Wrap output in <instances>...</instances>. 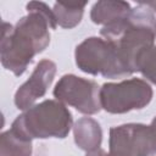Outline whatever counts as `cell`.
I'll list each match as a JSON object with an SVG mask.
<instances>
[{"label": "cell", "mask_w": 156, "mask_h": 156, "mask_svg": "<svg viewBox=\"0 0 156 156\" xmlns=\"http://www.w3.org/2000/svg\"><path fill=\"white\" fill-rule=\"evenodd\" d=\"M27 9L30 10V15L22 18L15 28L7 23L2 24L1 61L16 74H21L33 55L41 51L49 43L48 24L56 26L55 15L45 4L29 2Z\"/></svg>", "instance_id": "6da1fadb"}, {"label": "cell", "mask_w": 156, "mask_h": 156, "mask_svg": "<svg viewBox=\"0 0 156 156\" xmlns=\"http://www.w3.org/2000/svg\"><path fill=\"white\" fill-rule=\"evenodd\" d=\"M71 115L61 105L54 101H45L29 110L12 124V130L23 136L30 138H63L69 130Z\"/></svg>", "instance_id": "7a4b0ae2"}, {"label": "cell", "mask_w": 156, "mask_h": 156, "mask_svg": "<svg viewBox=\"0 0 156 156\" xmlns=\"http://www.w3.org/2000/svg\"><path fill=\"white\" fill-rule=\"evenodd\" d=\"M77 65L89 73H102L106 77H118L133 72L113 45L98 38H90L77 48Z\"/></svg>", "instance_id": "3957f363"}, {"label": "cell", "mask_w": 156, "mask_h": 156, "mask_svg": "<svg viewBox=\"0 0 156 156\" xmlns=\"http://www.w3.org/2000/svg\"><path fill=\"white\" fill-rule=\"evenodd\" d=\"M151 99L150 87L136 79L119 84H105L100 91L101 105L110 112H124L140 108Z\"/></svg>", "instance_id": "277c9868"}, {"label": "cell", "mask_w": 156, "mask_h": 156, "mask_svg": "<svg viewBox=\"0 0 156 156\" xmlns=\"http://www.w3.org/2000/svg\"><path fill=\"white\" fill-rule=\"evenodd\" d=\"M111 152L124 156H149L156 152V136L140 124L121 126L111 130Z\"/></svg>", "instance_id": "5b68a950"}, {"label": "cell", "mask_w": 156, "mask_h": 156, "mask_svg": "<svg viewBox=\"0 0 156 156\" xmlns=\"http://www.w3.org/2000/svg\"><path fill=\"white\" fill-rule=\"evenodd\" d=\"M94 82L84 80L74 76H65L55 89V96L73 105L77 110L85 113L99 111L98 90Z\"/></svg>", "instance_id": "8992f818"}, {"label": "cell", "mask_w": 156, "mask_h": 156, "mask_svg": "<svg viewBox=\"0 0 156 156\" xmlns=\"http://www.w3.org/2000/svg\"><path fill=\"white\" fill-rule=\"evenodd\" d=\"M54 73L55 65L50 61H41L37 66L29 80L24 83L16 93L15 101L18 108H27L34 100L41 96L45 93L46 87L51 83Z\"/></svg>", "instance_id": "52a82bcc"}, {"label": "cell", "mask_w": 156, "mask_h": 156, "mask_svg": "<svg viewBox=\"0 0 156 156\" xmlns=\"http://www.w3.org/2000/svg\"><path fill=\"white\" fill-rule=\"evenodd\" d=\"M132 10L127 2L122 1H100L96 2L91 11V18L95 23L113 24L129 15Z\"/></svg>", "instance_id": "ba28073f"}, {"label": "cell", "mask_w": 156, "mask_h": 156, "mask_svg": "<svg viewBox=\"0 0 156 156\" xmlns=\"http://www.w3.org/2000/svg\"><path fill=\"white\" fill-rule=\"evenodd\" d=\"M101 133L99 124L91 119H80L76 126V141L82 149H94L100 144Z\"/></svg>", "instance_id": "9c48e42d"}, {"label": "cell", "mask_w": 156, "mask_h": 156, "mask_svg": "<svg viewBox=\"0 0 156 156\" xmlns=\"http://www.w3.org/2000/svg\"><path fill=\"white\" fill-rule=\"evenodd\" d=\"M30 150V140L24 139L12 129L1 135V156H28Z\"/></svg>", "instance_id": "30bf717a"}, {"label": "cell", "mask_w": 156, "mask_h": 156, "mask_svg": "<svg viewBox=\"0 0 156 156\" xmlns=\"http://www.w3.org/2000/svg\"><path fill=\"white\" fill-rule=\"evenodd\" d=\"M85 2L82 4H56L55 5V18L62 27H73L76 26L82 17L83 7Z\"/></svg>", "instance_id": "8fae6325"}, {"label": "cell", "mask_w": 156, "mask_h": 156, "mask_svg": "<svg viewBox=\"0 0 156 156\" xmlns=\"http://www.w3.org/2000/svg\"><path fill=\"white\" fill-rule=\"evenodd\" d=\"M140 69L144 76L156 83V48L143 50L134 60V69Z\"/></svg>", "instance_id": "7c38bea8"}, {"label": "cell", "mask_w": 156, "mask_h": 156, "mask_svg": "<svg viewBox=\"0 0 156 156\" xmlns=\"http://www.w3.org/2000/svg\"><path fill=\"white\" fill-rule=\"evenodd\" d=\"M151 129H152V132H154V134H155V136H156V118H155V119H154V122H152Z\"/></svg>", "instance_id": "4fadbf2b"}]
</instances>
